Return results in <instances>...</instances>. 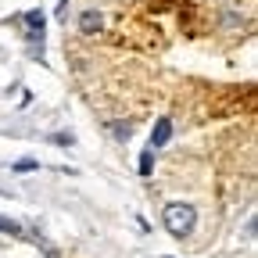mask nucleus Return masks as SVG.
Instances as JSON below:
<instances>
[{"mask_svg": "<svg viewBox=\"0 0 258 258\" xmlns=\"http://www.w3.org/2000/svg\"><path fill=\"white\" fill-rule=\"evenodd\" d=\"M161 219H165V230H169L172 237H179V240L190 237V233H194V226H198V212H194L190 205H183V201L169 205Z\"/></svg>", "mask_w": 258, "mask_h": 258, "instance_id": "nucleus-1", "label": "nucleus"}, {"mask_svg": "<svg viewBox=\"0 0 258 258\" xmlns=\"http://www.w3.org/2000/svg\"><path fill=\"white\" fill-rule=\"evenodd\" d=\"M79 29L86 32V36L101 32V29H104V15H101V11H83V15H79Z\"/></svg>", "mask_w": 258, "mask_h": 258, "instance_id": "nucleus-2", "label": "nucleus"}, {"mask_svg": "<svg viewBox=\"0 0 258 258\" xmlns=\"http://www.w3.org/2000/svg\"><path fill=\"white\" fill-rule=\"evenodd\" d=\"M169 137H172V122H169V118H158V122H154V133H151V147L169 144Z\"/></svg>", "mask_w": 258, "mask_h": 258, "instance_id": "nucleus-3", "label": "nucleus"}, {"mask_svg": "<svg viewBox=\"0 0 258 258\" xmlns=\"http://www.w3.org/2000/svg\"><path fill=\"white\" fill-rule=\"evenodd\" d=\"M25 25H29L32 32H40V36H43V15H40V11H25Z\"/></svg>", "mask_w": 258, "mask_h": 258, "instance_id": "nucleus-4", "label": "nucleus"}, {"mask_svg": "<svg viewBox=\"0 0 258 258\" xmlns=\"http://www.w3.org/2000/svg\"><path fill=\"white\" fill-rule=\"evenodd\" d=\"M111 137L115 140H129V137H133V129H129V122H111Z\"/></svg>", "mask_w": 258, "mask_h": 258, "instance_id": "nucleus-5", "label": "nucleus"}, {"mask_svg": "<svg viewBox=\"0 0 258 258\" xmlns=\"http://www.w3.org/2000/svg\"><path fill=\"white\" fill-rule=\"evenodd\" d=\"M151 165H154V147L140 154V176H151Z\"/></svg>", "mask_w": 258, "mask_h": 258, "instance_id": "nucleus-6", "label": "nucleus"}, {"mask_svg": "<svg viewBox=\"0 0 258 258\" xmlns=\"http://www.w3.org/2000/svg\"><path fill=\"white\" fill-rule=\"evenodd\" d=\"M0 233H11V237H18L22 230H18V222H15V219H4V215H0Z\"/></svg>", "mask_w": 258, "mask_h": 258, "instance_id": "nucleus-7", "label": "nucleus"}, {"mask_svg": "<svg viewBox=\"0 0 258 258\" xmlns=\"http://www.w3.org/2000/svg\"><path fill=\"white\" fill-rule=\"evenodd\" d=\"M15 169H18V172H32V169H40V161H32V158H25V161H18Z\"/></svg>", "mask_w": 258, "mask_h": 258, "instance_id": "nucleus-8", "label": "nucleus"}]
</instances>
